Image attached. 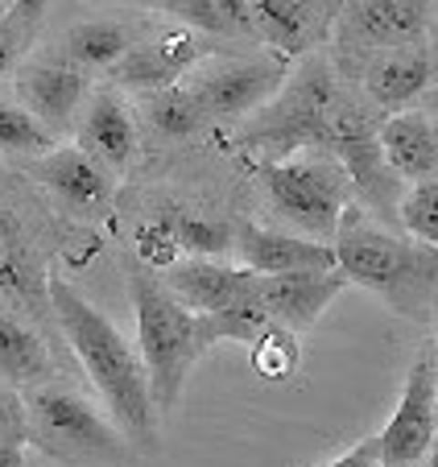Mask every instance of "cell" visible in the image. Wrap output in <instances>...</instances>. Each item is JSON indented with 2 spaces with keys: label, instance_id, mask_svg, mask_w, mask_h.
Masks as SVG:
<instances>
[{
  "label": "cell",
  "instance_id": "6da1fadb",
  "mask_svg": "<svg viewBox=\"0 0 438 467\" xmlns=\"http://www.w3.org/2000/svg\"><path fill=\"white\" fill-rule=\"evenodd\" d=\"M50 310H54V323H58V336L67 339L70 356L88 372L91 389L99 393L112 422L124 431V439L132 442V451L137 455H158L162 414L153 406L141 352L120 336V327L99 306H91L58 269L50 274Z\"/></svg>",
  "mask_w": 438,
  "mask_h": 467
},
{
  "label": "cell",
  "instance_id": "7a4b0ae2",
  "mask_svg": "<svg viewBox=\"0 0 438 467\" xmlns=\"http://www.w3.org/2000/svg\"><path fill=\"white\" fill-rule=\"evenodd\" d=\"M335 265L348 282L372 290L385 298L389 310H397L410 323L438 318V248L422 244L413 236L381 228L372 212L351 203L339 220V232L331 240Z\"/></svg>",
  "mask_w": 438,
  "mask_h": 467
},
{
  "label": "cell",
  "instance_id": "3957f363",
  "mask_svg": "<svg viewBox=\"0 0 438 467\" xmlns=\"http://www.w3.org/2000/svg\"><path fill=\"white\" fill-rule=\"evenodd\" d=\"M70 236L21 170L0 166V306L50 331V274ZM58 327V323H54Z\"/></svg>",
  "mask_w": 438,
  "mask_h": 467
},
{
  "label": "cell",
  "instance_id": "277c9868",
  "mask_svg": "<svg viewBox=\"0 0 438 467\" xmlns=\"http://www.w3.org/2000/svg\"><path fill=\"white\" fill-rule=\"evenodd\" d=\"M132 318H137V352L150 377V393L158 414L166 418L178 406L191 368L219 344L211 315L186 310L174 294L162 285V277L145 265L129 274Z\"/></svg>",
  "mask_w": 438,
  "mask_h": 467
},
{
  "label": "cell",
  "instance_id": "5b68a950",
  "mask_svg": "<svg viewBox=\"0 0 438 467\" xmlns=\"http://www.w3.org/2000/svg\"><path fill=\"white\" fill-rule=\"evenodd\" d=\"M29 414V447L67 467H129L137 459L132 442L99 410L88 393L70 389L67 380H42L21 389Z\"/></svg>",
  "mask_w": 438,
  "mask_h": 467
},
{
  "label": "cell",
  "instance_id": "8992f818",
  "mask_svg": "<svg viewBox=\"0 0 438 467\" xmlns=\"http://www.w3.org/2000/svg\"><path fill=\"white\" fill-rule=\"evenodd\" d=\"M343 104L331 67L323 58L302 62V71L286 75L277 96L245 124V145L265 150L273 158H289L298 150H323L331 120Z\"/></svg>",
  "mask_w": 438,
  "mask_h": 467
},
{
  "label": "cell",
  "instance_id": "52a82bcc",
  "mask_svg": "<svg viewBox=\"0 0 438 467\" xmlns=\"http://www.w3.org/2000/svg\"><path fill=\"white\" fill-rule=\"evenodd\" d=\"M269 207L310 240L331 244L343 212L351 207V178L331 153H289L261 161Z\"/></svg>",
  "mask_w": 438,
  "mask_h": 467
},
{
  "label": "cell",
  "instance_id": "ba28073f",
  "mask_svg": "<svg viewBox=\"0 0 438 467\" xmlns=\"http://www.w3.org/2000/svg\"><path fill=\"white\" fill-rule=\"evenodd\" d=\"M434 389H438V344L426 339L405 372L393 418L377 434L381 467H418L434 451Z\"/></svg>",
  "mask_w": 438,
  "mask_h": 467
},
{
  "label": "cell",
  "instance_id": "9c48e42d",
  "mask_svg": "<svg viewBox=\"0 0 438 467\" xmlns=\"http://www.w3.org/2000/svg\"><path fill=\"white\" fill-rule=\"evenodd\" d=\"M430 17L434 0H351L335 26L339 58H372L381 50L426 46Z\"/></svg>",
  "mask_w": 438,
  "mask_h": 467
},
{
  "label": "cell",
  "instance_id": "30bf717a",
  "mask_svg": "<svg viewBox=\"0 0 438 467\" xmlns=\"http://www.w3.org/2000/svg\"><path fill=\"white\" fill-rule=\"evenodd\" d=\"M88 71H79L75 62H67L58 50L29 54L17 62V96L21 108L58 141L70 124L79 120L83 104H88Z\"/></svg>",
  "mask_w": 438,
  "mask_h": 467
},
{
  "label": "cell",
  "instance_id": "8fae6325",
  "mask_svg": "<svg viewBox=\"0 0 438 467\" xmlns=\"http://www.w3.org/2000/svg\"><path fill=\"white\" fill-rule=\"evenodd\" d=\"M286 58L269 54V58H236L224 62V67H211V71L194 75V91H199V104L211 120H245L256 108H265L277 88L286 83Z\"/></svg>",
  "mask_w": 438,
  "mask_h": 467
},
{
  "label": "cell",
  "instance_id": "7c38bea8",
  "mask_svg": "<svg viewBox=\"0 0 438 467\" xmlns=\"http://www.w3.org/2000/svg\"><path fill=\"white\" fill-rule=\"evenodd\" d=\"M21 174L75 215H104L112 207V174L79 145H54L21 166Z\"/></svg>",
  "mask_w": 438,
  "mask_h": 467
},
{
  "label": "cell",
  "instance_id": "4fadbf2b",
  "mask_svg": "<svg viewBox=\"0 0 438 467\" xmlns=\"http://www.w3.org/2000/svg\"><path fill=\"white\" fill-rule=\"evenodd\" d=\"M207 54H211V42L199 29H191V26L158 29V34L137 37L129 46V54L112 67V79H116V88L153 91V88L186 79L191 67H199Z\"/></svg>",
  "mask_w": 438,
  "mask_h": 467
},
{
  "label": "cell",
  "instance_id": "5bb4252c",
  "mask_svg": "<svg viewBox=\"0 0 438 467\" xmlns=\"http://www.w3.org/2000/svg\"><path fill=\"white\" fill-rule=\"evenodd\" d=\"M162 285L194 315H219L248 298L261 285V274L245 265H224L219 256H178L170 269H162Z\"/></svg>",
  "mask_w": 438,
  "mask_h": 467
},
{
  "label": "cell",
  "instance_id": "9a60e30c",
  "mask_svg": "<svg viewBox=\"0 0 438 467\" xmlns=\"http://www.w3.org/2000/svg\"><path fill=\"white\" fill-rule=\"evenodd\" d=\"M232 253L245 269L261 277L277 274H298V269H339L335 265V248L310 236H289V232L261 228L253 220L232 223Z\"/></svg>",
  "mask_w": 438,
  "mask_h": 467
},
{
  "label": "cell",
  "instance_id": "2e32d148",
  "mask_svg": "<svg viewBox=\"0 0 438 467\" xmlns=\"http://www.w3.org/2000/svg\"><path fill=\"white\" fill-rule=\"evenodd\" d=\"M348 277L339 269H298V274L261 277V302L269 323L289 327L294 336H307L327 306L343 294Z\"/></svg>",
  "mask_w": 438,
  "mask_h": 467
},
{
  "label": "cell",
  "instance_id": "e0dca14e",
  "mask_svg": "<svg viewBox=\"0 0 438 467\" xmlns=\"http://www.w3.org/2000/svg\"><path fill=\"white\" fill-rule=\"evenodd\" d=\"M79 150L91 153L108 174H124L137 158V120L116 88H99L79 112Z\"/></svg>",
  "mask_w": 438,
  "mask_h": 467
},
{
  "label": "cell",
  "instance_id": "ac0fdd59",
  "mask_svg": "<svg viewBox=\"0 0 438 467\" xmlns=\"http://www.w3.org/2000/svg\"><path fill=\"white\" fill-rule=\"evenodd\" d=\"M438 79V58L426 46H402L364 58V91L377 108L402 112L413 99H422Z\"/></svg>",
  "mask_w": 438,
  "mask_h": 467
},
{
  "label": "cell",
  "instance_id": "d6986e66",
  "mask_svg": "<svg viewBox=\"0 0 438 467\" xmlns=\"http://www.w3.org/2000/svg\"><path fill=\"white\" fill-rule=\"evenodd\" d=\"M377 145L385 166L405 182L438 178V150L426 108H402L385 124H377Z\"/></svg>",
  "mask_w": 438,
  "mask_h": 467
},
{
  "label": "cell",
  "instance_id": "ffe728a7",
  "mask_svg": "<svg viewBox=\"0 0 438 467\" xmlns=\"http://www.w3.org/2000/svg\"><path fill=\"white\" fill-rule=\"evenodd\" d=\"M0 380L13 389L54 380V352L46 327L9 306H0Z\"/></svg>",
  "mask_w": 438,
  "mask_h": 467
},
{
  "label": "cell",
  "instance_id": "44dd1931",
  "mask_svg": "<svg viewBox=\"0 0 438 467\" xmlns=\"http://www.w3.org/2000/svg\"><path fill=\"white\" fill-rule=\"evenodd\" d=\"M137 42L129 26L120 21H79L62 34V42L54 50L67 62H75L79 71H112L116 62L129 54V46Z\"/></svg>",
  "mask_w": 438,
  "mask_h": 467
},
{
  "label": "cell",
  "instance_id": "7402d4cb",
  "mask_svg": "<svg viewBox=\"0 0 438 467\" xmlns=\"http://www.w3.org/2000/svg\"><path fill=\"white\" fill-rule=\"evenodd\" d=\"M141 108H145L150 129L170 137V141H186V137H199V132L207 129V112H203L199 91H194L191 79H178V83H166V88L145 91Z\"/></svg>",
  "mask_w": 438,
  "mask_h": 467
},
{
  "label": "cell",
  "instance_id": "603a6c76",
  "mask_svg": "<svg viewBox=\"0 0 438 467\" xmlns=\"http://www.w3.org/2000/svg\"><path fill=\"white\" fill-rule=\"evenodd\" d=\"M253 5V29L265 46L294 58L310 42V5L307 0H248Z\"/></svg>",
  "mask_w": 438,
  "mask_h": 467
},
{
  "label": "cell",
  "instance_id": "cb8c5ba5",
  "mask_svg": "<svg viewBox=\"0 0 438 467\" xmlns=\"http://www.w3.org/2000/svg\"><path fill=\"white\" fill-rule=\"evenodd\" d=\"M153 223L170 232L182 256H224L232 253V223H215L207 215L186 212L182 203H158L150 215Z\"/></svg>",
  "mask_w": 438,
  "mask_h": 467
},
{
  "label": "cell",
  "instance_id": "d4e9b609",
  "mask_svg": "<svg viewBox=\"0 0 438 467\" xmlns=\"http://www.w3.org/2000/svg\"><path fill=\"white\" fill-rule=\"evenodd\" d=\"M162 9L207 37H256L248 0H162Z\"/></svg>",
  "mask_w": 438,
  "mask_h": 467
},
{
  "label": "cell",
  "instance_id": "484cf974",
  "mask_svg": "<svg viewBox=\"0 0 438 467\" xmlns=\"http://www.w3.org/2000/svg\"><path fill=\"white\" fill-rule=\"evenodd\" d=\"M248 356H253V368H256L261 380H289L302 368L298 336L281 323H265V331L248 344Z\"/></svg>",
  "mask_w": 438,
  "mask_h": 467
},
{
  "label": "cell",
  "instance_id": "4316f807",
  "mask_svg": "<svg viewBox=\"0 0 438 467\" xmlns=\"http://www.w3.org/2000/svg\"><path fill=\"white\" fill-rule=\"evenodd\" d=\"M54 150V137L26 112L21 104H5L0 99V158H37V153Z\"/></svg>",
  "mask_w": 438,
  "mask_h": 467
},
{
  "label": "cell",
  "instance_id": "83f0119b",
  "mask_svg": "<svg viewBox=\"0 0 438 467\" xmlns=\"http://www.w3.org/2000/svg\"><path fill=\"white\" fill-rule=\"evenodd\" d=\"M397 223L405 228V236L438 248V178H422L402 194Z\"/></svg>",
  "mask_w": 438,
  "mask_h": 467
},
{
  "label": "cell",
  "instance_id": "f1b7e54d",
  "mask_svg": "<svg viewBox=\"0 0 438 467\" xmlns=\"http://www.w3.org/2000/svg\"><path fill=\"white\" fill-rule=\"evenodd\" d=\"M29 451V414L21 389L0 380V467H26Z\"/></svg>",
  "mask_w": 438,
  "mask_h": 467
},
{
  "label": "cell",
  "instance_id": "f546056e",
  "mask_svg": "<svg viewBox=\"0 0 438 467\" xmlns=\"http://www.w3.org/2000/svg\"><path fill=\"white\" fill-rule=\"evenodd\" d=\"M211 323H215V336L219 339H232V344H253V339L265 331V323H269L265 302H261V285H256L248 298L232 302L228 310L211 315Z\"/></svg>",
  "mask_w": 438,
  "mask_h": 467
},
{
  "label": "cell",
  "instance_id": "4dcf8cb0",
  "mask_svg": "<svg viewBox=\"0 0 438 467\" xmlns=\"http://www.w3.org/2000/svg\"><path fill=\"white\" fill-rule=\"evenodd\" d=\"M132 248H137V261L145 265V269H153V274H158V269H170V265L182 256V253H178V244L170 240V232L162 228V223H153V220H145L137 228Z\"/></svg>",
  "mask_w": 438,
  "mask_h": 467
},
{
  "label": "cell",
  "instance_id": "1f68e13d",
  "mask_svg": "<svg viewBox=\"0 0 438 467\" xmlns=\"http://www.w3.org/2000/svg\"><path fill=\"white\" fill-rule=\"evenodd\" d=\"M50 13V0H13L9 5V26L17 29V37L26 42V37H34V29L42 26V17Z\"/></svg>",
  "mask_w": 438,
  "mask_h": 467
},
{
  "label": "cell",
  "instance_id": "d6a6232c",
  "mask_svg": "<svg viewBox=\"0 0 438 467\" xmlns=\"http://www.w3.org/2000/svg\"><path fill=\"white\" fill-rule=\"evenodd\" d=\"M327 467H381V451H377V434L364 442H356L351 451H343L339 459H331Z\"/></svg>",
  "mask_w": 438,
  "mask_h": 467
},
{
  "label": "cell",
  "instance_id": "836d02e7",
  "mask_svg": "<svg viewBox=\"0 0 438 467\" xmlns=\"http://www.w3.org/2000/svg\"><path fill=\"white\" fill-rule=\"evenodd\" d=\"M21 62V37L9 21H0V75H9Z\"/></svg>",
  "mask_w": 438,
  "mask_h": 467
},
{
  "label": "cell",
  "instance_id": "e575fe53",
  "mask_svg": "<svg viewBox=\"0 0 438 467\" xmlns=\"http://www.w3.org/2000/svg\"><path fill=\"white\" fill-rule=\"evenodd\" d=\"M422 99H426V116H430V129H434V150H438V88H430Z\"/></svg>",
  "mask_w": 438,
  "mask_h": 467
},
{
  "label": "cell",
  "instance_id": "d590c367",
  "mask_svg": "<svg viewBox=\"0 0 438 467\" xmlns=\"http://www.w3.org/2000/svg\"><path fill=\"white\" fill-rule=\"evenodd\" d=\"M418 467H438V447H434V451H430V455H426V459H422V463H418Z\"/></svg>",
  "mask_w": 438,
  "mask_h": 467
},
{
  "label": "cell",
  "instance_id": "8d00e7d4",
  "mask_svg": "<svg viewBox=\"0 0 438 467\" xmlns=\"http://www.w3.org/2000/svg\"><path fill=\"white\" fill-rule=\"evenodd\" d=\"M434 447H438V389H434Z\"/></svg>",
  "mask_w": 438,
  "mask_h": 467
},
{
  "label": "cell",
  "instance_id": "74e56055",
  "mask_svg": "<svg viewBox=\"0 0 438 467\" xmlns=\"http://www.w3.org/2000/svg\"><path fill=\"white\" fill-rule=\"evenodd\" d=\"M9 5H13V0H0V21L9 17Z\"/></svg>",
  "mask_w": 438,
  "mask_h": 467
},
{
  "label": "cell",
  "instance_id": "f35d334b",
  "mask_svg": "<svg viewBox=\"0 0 438 467\" xmlns=\"http://www.w3.org/2000/svg\"><path fill=\"white\" fill-rule=\"evenodd\" d=\"M434 344H438V339H434Z\"/></svg>",
  "mask_w": 438,
  "mask_h": 467
}]
</instances>
